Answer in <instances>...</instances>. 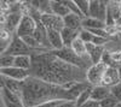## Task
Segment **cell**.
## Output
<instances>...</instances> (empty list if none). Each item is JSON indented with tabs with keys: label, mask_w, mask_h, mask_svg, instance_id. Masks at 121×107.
<instances>
[{
	"label": "cell",
	"mask_w": 121,
	"mask_h": 107,
	"mask_svg": "<svg viewBox=\"0 0 121 107\" xmlns=\"http://www.w3.org/2000/svg\"><path fill=\"white\" fill-rule=\"evenodd\" d=\"M29 73L44 82L62 87L86 82V70L60 60L53 51L33 55V66Z\"/></svg>",
	"instance_id": "6da1fadb"
},
{
	"label": "cell",
	"mask_w": 121,
	"mask_h": 107,
	"mask_svg": "<svg viewBox=\"0 0 121 107\" xmlns=\"http://www.w3.org/2000/svg\"><path fill=\"white\" fill-rule=\"evenodd\" d=\"M82 28L87 29V30H92V29H105L107 24L97 18L86 17L82 19Z\"/></svg>",
	"instance_id": "ffe728a7"
},
{
	"label": "cell",
	"mask_w": 121,
	"mask_h": 107,
	"mask_svg": "<svg viewBox=\"0 0 121 107\" xmlns=\"http://www.w3.org/2000/svg\"><path fill=\"white\" fill-rule=\"evenodd\" d=\"M36 18H34L30 15H23L21 23H19L17 30H16V35L18 37H27V36H33L35 30H36Z\"/></svg>",
	"instance_id": "8992f818"
},
{
	"label": "cell",
	"mask_w": 121,
	"mask_h": 107,
	"mask_svg": "<svg viewBox=\"0 0 121 107\" xmlns=\"http://www.w3.org/2000/svg\"><path fill=\"white\" fill-rule=\"evenodd\" d=\"M21 98L26 107H35L55 100L75 101L67 87L47 83L33 76L22 83Z\"/></svg>",
	"instance_id": "7a4b0ae2"
},
{
	"label": "cell",
	"mask_w": 121,
	"mask_h": 107,
	"mask_svg": "<svg viewBox=\"0 0 121 107\" xmlns=\"http://www.w3.org/2000/svg\"><path fill=\"white\" fill-rule=\"evenodd\" d=\"M79 33H80V30H73V29H69V28H64L63 30L60 31L64 47L70 48V46L73 45V42L79 37Z\"/></svg>",
	"instance_id": "e0dca14e"
},
{
	"label": "cell",
	"mask_w": 121,
	"mask_h": 107,
	"mask_svg": "<svg viewBox=\"0 0 121 107\" xmlns=\"http://www.w3.org/2000/svg\"><path fill=\"white\" fill-rule=\"evenodd\" d=\"M15 66V57L10 54H1L0 57V69H7V67Z\"/></svg>",
	"instance_id": "cb8c5ba5"
},
{
	"label": "cell",
	"mask_w": 121,
	"mask_h": 107,
	"mask_svg": "<svg viewBox=\"0 0 121 107\" xmlns=\"http://www.w3.org/2000/svg\"><path fill=\"white\" fill-rule=\"evenodd\" d=\"M0 75L4 76V77H7V78L18 81V82H24L26 80H28L30 77L29 71L18 69L16 66L7 67V69H0Z\"/></svg>",
	"instance_id": "9c48e42d"
},
{
	"label": "cell",
	"mask_w": 121,
	"mask_h": 107,
	"mask_svg": "<svg viewBox=\"0 0 121 107\" xmlns=\"http://www.w3.org/2000/svg\"><path fill=\"white\" fill-rule=\"evenodd\" d=\"M107 67L108 66L102 61L98 63V64H92L86 70V82L92 87L100 85Z\"/></svg>",
	"instance_id": "5b68a950"
},
{
	"label": "cell",
	"mask_w": 121,
	"mask_h": 107,
	"mask_svg": "<svg viewBox=\"0 0 121 107\" xmlns=\"http://www.w3.org/2000/svg\"><path fill=\"white\" fill-rule=\"evenodd\" d=\"M112 96V89L108 88V87L104 85H97L92 88V94H91V100H95V101H103L108 98Z\"/></svg>",
	"instance_id": "5bb4252c"
},
{
	"label": "cell",
	"mask_w": 121,
	"mask_h": 107,
	"mask_svg": "<svg viewBox=\"0 0 121 107\" xmlns=\"http://www.w3.org/2000/svg\"><path fill=\"white\" fill-rule=\"evenodd\" d=\"M82 19L80 16L75 15V13H69L68 16H65L63 18L64 22V28H69L73 30H81L82 29Z\"/></svg>",
	"instance_id": "9a60e30c"
},
{
	"label": "cell",
	"mask_w": 121,
	"mask_h": 107,
	"mask_svg": "<svg viewBox=\"0 0 121 107\" xmlns=\"http://www.w3.org/2000/svg\"><path fill=\"white\" fill-rule=\"evenodd\" d=\"M22 83L23 82H18V81H15V80H11V78H7V77L1 76V85L5 87V88H7L9 90L13 92L15 94H17L19 98H21V92H22Z\"/></svg>",
	"instance_id": "2e32d148"
},
{
	"label": "cell",
	"mask_w": 121,
	"mask_h": 107,
	"mask_svg": "<svg viewBox=\"0 0 121 107\" xmlns=\"http://www.w3.org/2000/svg\"><path fill=\"white\" fill-rule=\"evenodd\" d=\"M22 17H23V12H11V13H9L6 24L3 28L7 29L9 31H11L13 34H16V30H17L19 23H21Z\"/></svg>",
	"instance_id": "4fadbf2b"
},
{
	"label": "cell",
	"mask_w": 121,
	"mask_h": 107,
	"mask_svg": "<svg viewBox=\"0 0 121 107\" xmlns=\"http://www.w3.org/2000/svg\"><path fill=\"white\" fill-rule=\"evenodd\" d=\"M47 41H48V45L52 51H59L62 48H64V43L62 40L60 31L47 29Z\"/></svg>",
	"instance_id": "7c38bea8"
},
{
	"label": "cell",
	"mask_w": 121,
	"mask_h": 107,
	"mask_svg": "<svg viewBox=\"0 0 121 107\" xmlns=\"http://www.w3.org/2000/svg\"><path fill=\"white\" fill-rule=\"evenodd\" d=\"M108 15V3L99 0H90V17L97 18L105 23Z\"/></svg>",
	"instance_id": "52a82bcc"
},
{
	"label": "cell",
	"mask_w": 121,
	"mask_h": 107,
	"mask_svg": "<svg viewBox=\"0 0 121 107\" xmlns=\"http://www.w3.org/2000/svg\"><path fill=\"white\" fill-rule=\"evenodd\" d=\"M53 54L57 58H59L60 60H63V61H65L70 65H74L76 67H80V69H82V70H87L88 67L92 65L90 60L79 57L78 54H75L72 51V48H68V47H64L59 51H53Z\"/></svg>",
	"instance_id": "3957f363"
},
{
	"label": "cell",
	"mask_w": 121,
	"mask_h": 107,
	"mask_svg": "<svg viewBox=\"0 0 121 107\" xmlns=\"http://www.w3.org/2000/svg\"><path fill=\"white\" fill-rule=\"evenodd\" d=\"M112 96L117 102H121V83L112 88Z\"/></svg>",
	"instance_id": "f546056e"
},
{
	"label": "cell",
	"mask_w": 121,
	"mask_h": 107,
	"mask_svg": "<svg viewBox=\"0 0 121 107\" xmlns=\"http://www.w3.org/2000/svg\"><path fill=\"white\" fill-rule=\"evenodd\" d=\"M116 69H117V71H119V76H120V80H121V65H117Z\"/></svg>",
	"instance_id": "1f68e13d"
},
{
	"label": "cell",
	"mask_w": 121,
	"mask_h": 107,
	"mask_svg": "<svg viewBox=\"0 0 121 107\" xmlns=\"http://www.w3.org/2000/svg\"><path fill=\"white\" fill-rule=\"evenodd\" d=\"M81 107H99V102L98 101H95V100H88Z\"/></svg>",
	"instance_id": "4dcf8cb0"
},
{
	"label": "cell",
	"mask_w": 121,
	"mask_h": 107,
	"mask_svg": "<svg viewBox=\"0 0 121 107\" xmlns=\"http://www.w3.org/2000/svg\"><path fill=\"white\" fill-rule=\"evenodd\" d=\"M79 38L81 41H84L85 43H92L93 41V38H95V35L91 33L90 30H87V29H81L79 33Z\"/></svg>",
	"instance_id": "484cf974"
},
{
	"label": "cell",
	"mask_w": 121,
	"mask_h": 107,
	"mask_svg": "<svg viewBox=\"0 0 121 107\" xmlns=\"http://www.w3.org/2000/svg\"><path fill=\"white\" fill-rule=\"evenodd\" d=\"M1 98H3V101H7V102H12V103H22V99L19 98L17 94H15L13 92L9 90L7 88L1 85Z\"/></svg>",
	"instance_id": "7402d4cb"
},
{
	"label": "cell",
	"mask_w": 121,
	"mask_h": 107,
	"mask_svg": "<svg viewBox=\"0 0 121 107\" xmlns=\"http://www.w3.org/2000/svg\"><path fill=\"white\" fill-rule=\"evenodd\" d=\"M110 58H112V60H113L115 66L121 65V48H119V50H116V51L110 52Z\"/></svg>",
	"instance_id": "83f0119b"
},
{
	"label": "cell",
	"mask_w": 121,
	"mask_h": 107,
	"mask_svg": "<svg viewBox=\"0 0 121 107\" xmlns=\"http://www.w3.org/2000/svg\"><path fill=\"white\" fill-rule=\"evenodd\" d=\"M117 103L119 102L113 98V96H110V98H108V99H105L103 101H100L99 102V107H116Z\"/></svg>",
	"instance_id": "f1b7e54d"
},
{
	"label": "cell",
	"mask_w": 121,
	"mask_h": 107,
	"mask_svg": "<svg viewBox=\"0 0 121 107\" xmlns=\"http://www.w3.org/2000/svg\"><path fill=\"white\" fill-rule=\"evenodd\" d=\"M40 21L44 24L46 29H52V30L62 31L64 29L63 18H60L53 13H44L40 16Z\"/></svg>",
	"instance_id": "ba28073f"
},
{
	"label": "cell",
	"mask_w": 121,
	"mask_h": 107,
	"mask_svg": "<svg viewBox=\"0 0 121 107\" xmlns=\"http://www.w3.org/2000/svg\"><path fill=\"white\" fill-rule=\"evenodd\" d=\"M15 66L26 71H30L33 66V57L32 55H17L15 57Z\"/></svg>",
	"instance_id": "ac0fdd59"
},
{
	"label": "cell",
	"mask_w": 121,
	"mask_h": 107,
	"mask_svg": "<svg viewBox=\"0 0 121 107\" xmlns=\"http://www.w3.org/2000/svg\"><path fill=\"white\" fill-rule=\"evenodd\" d=\"M70 48H72V51L75 53V54H78L79 57H81V58H84V59H87V60H90V58H88V55H87V50H86V43L84 42V41H81L80 38L78 37L76 40L73 42V45L70 46ZM92 64V63H91Z\"/></svg>",
	"instance_id": "44dd1931"
},
{
	"label": "cell",
	"mask_w": 121,
	"mask_h": 107,
	"mask_svg": "<svg viewBox=\"0 0 121 107\" xmlns=\"http://www.w3.org/2000/svg\"><path fill=\"white\" fill-rule=\"evenodd\" d=\"M74 1L84 17H90V0H74Z\"/></svg>",
	"instance_id": "d4e9b609"
},
{
	"label": "cell",
	"mask_w": 121,
	"mask_h": 107,
	"mask_svg": "<svg viewBox=\"0 0 121 107\" xmlns=\"http://www.w3.org/2000/svg\"><path fill=\"white\" fill-rule=\"evenodd\" d=\"M51 10H52V13L60 17V18H64L65 16H68L70 12V10L67 7V5L63 3V0H59V1H51Z\"/></svg>",
	"instance_id": "d6986e66"
},
{
	"label": "cell",
	"mask_w": 121,
	"mask_h": 107,
	"mask_svg": "<svg viewBox=\"0 0 121 107\" xmlns=\"http://www.w3.org/2000/svg\"><path fill=\"white\" fill-rule=\"evenodd\" d=\"M63 3L67 5V7L70 10V12H72V13H75V15L80 16L81 18H85V17H84V15H82L81 12H80V10L78 8V6H76V4H75L74 0H63Z\"/></svg>",
	"instance_id": "4316f807"
},
{
	"label": "cell",
	"mask_w": 121,
	"mask_h": 107,
	"mask_svg": "<svg viewBox=\"0 0 121 107\" xmlns=\"http://www.w3.org/2000/svg\"><path fill=\"white\" fill-rule=\"evenodd\" d=\"M116 107H121V102H119V103L116 105Z\"/></svg>",
	"instance_id": "d6a6232c"
},
{
	"label": "cell",
	"mask_w": 121,
	"mask_h": 107,
	"mask_svg": "<svg viewBox=\"0 0 121 107\" xmlns=\"http://www.w3.org/2000/svg\"><path fill=\"white\" fill-rule=\"evenodd\" d=\"M86 50H87V55L90 58V61L92 64H98L102 61L103 54L105 52V47L97 46L93 43H86Z\"/></svg>",
	"instance_id": "8fae6325"
},
{
	"label": "cell",
	"mask_w": 121,
	"mask_h": 107,
	"mask_svg": "<svg viewBox=\"0 0 121 107\" xmlns=\"http://www.w3.org/2000/svg\"><path fill=\"white\" fill-rule=\"evenodd\" d=\"M3 54H10V55H13V57H17V55H35V54H40L38 53L36 51H33L30 47H28V45L23 41V38L18 37L16 34L13 36V40L10 45V47L6 50L5 53Z\"/></svg>",
	"instance_id": "277c9868"
},
{
	"label": "cell",
	"mask_w": 121,
	"mask_h": 107,
	"mask_svg": "<svg viewBox=\"0 0 121 107\" xmlns=\"http://www.w3.org/2000/svg\"><path fill=\"white\" fill-rule=\"evenodd\" d=\"M92 88L93 87L92 85H90L88 88H86L81 94L79 95V98L76 99V101H75V105H76V107H81L84 103H86L88 100H91V94H92Z\"/></svg>",
	"instance_id": "603a6c76"
},
{
	"label": "cell",
	"mask_w": 121,
	"mask_h": 107,
	"mask_svg": "<svg viewBox=\"0 0 121 107\" xmlns=\"http://www.w3.org/2000/svg\"><path fill=\"white\" fill-rule=\"evenodd\" d=\"M119 83H121V80H120L119 71L116 69V66H108L105 72H104L103 80H102V84H100V85L108 87V88L112 89L113 87L117 85Z\"/></svg>",
	"instance_id": "30bf717a"
}]
</instances>
